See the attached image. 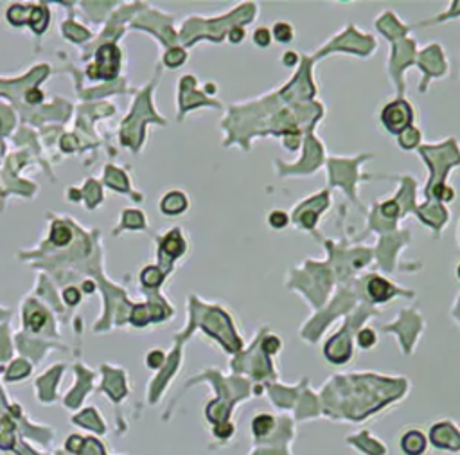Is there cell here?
Instances as JSON below:
<instances>
[{
    "instance_id": "1",
    "label": "cell",
    "mask_w": 460,
    "mask_h": 455,
    "mask_svg": "<svg viewBox=\"0 0 460 455\" xmlns=\"http://www.w3.org/2000/svg\"><path fill=\"white\" fill-rule=\"evenodd\" d=\"M412 117L410 113V108L405 105V103H392L385 108L383 112V121L387 124V128L392 131H399L401 128H405Z\"/></svg>"
},
{
    "instance_id": "2",
    "label": "cell",
    "mask_w": 460,
    "mask_h": 455,
    "mask_svg": "<svg viewBox=\"0 0 460 455\" xmlns=\"http://www.w3.org/2000/svg\"><path fill=\"white\" fill-rule=\"evenodd\" d=\"M117 63H119V53L113 45H105L97 53V67H99V76L103 77H113L117 74Z\"/></svg>"
},
{
    "instance_id": "3",
    "label": "cell",
    "mask_w": 460,
    "mask_h": 455,
    "mask_svg": "<svg viewBox=\"0 0 460 455\" xmlns=\"http://www.w3.org/2000/svg\"><path fill=\"white\" fill-rule=\"evenodd\" d=\"M401 448L407 455H421L426 448V439L419 430L408 432L401 439Z\"/></svg>"
},
{
    "instance_id": "4",
    "label": "cell",
    "mask_w": 460,
    "mask_h": 455,
    "mask_svg": "<svg viewBox=\"0 0 460 455\" xmlns=\"http://www.w3.org/2000/svg\"><path fill=\"white\" fill-rule=\"evenodd\" d=\"M369 293H371L376 301H381V299H387V297L392 293V286H390L385 279L374 277L369 283Z\"/></svg>"
},
{
    "instance_id": "5",
    "label": "cell",
    "mask_w": 460,
    "mask_h": 455,
    "mask_svg": "<svg viewBox=\"0 0 460 455\" xmlns=\"http://www.w3.org/2000/svg\"><path fill=\"white\" fill-rule=\"evenodd\" d=\"M183 207H185V198H183L180 193H171V195L167 196V198H164V201H162V209H164V213H180V211H183Z\"/></svg>"
},
{
    "instance_id": "6",
    "label": "cell",
    "mask_w": 460,
    "mask_h": 455,
    "mask_svg": "<svg viewBox=\"0 0 460 455\" xmlns=\"http://www.w3.org/2000/svg\"><path fill=\"white\" fill-rule=\"evenodd\" d=\"M252 428H254L255 436H265V434H268L273 428V418L266 416V414H261V416H257L254 419Z\"/></svg>"
},
{
    "instance_id": "7",
    "label": "cell",
    "mask_w": 460,
    "mask_h": 455,
    "mask_svg": "<svg viewBox=\"0 0 460 455\" xmlns=\"http://www.w3.org/2000/svg\"><path fill=\"white\" fill-rule=\"evenodd\" d=\"M31 25L36 33H41V31L47 27V11L41 9V7H36L33 11V18H31Z\"/></svg>"
},
{
    "instance_id": "8",
    "label": "cell",
    "mask_w": 460,
    "mask_h": 455,
    "mask_svg": "<svg viewBox=\"0 0 460 455\" xmlns=\"http://www.w3.org/2000/svg\"><path fill=\"white\" fill-rule=\"evenodd\" d=\"M164 248H165V252H169L171 255H180L182 254V250H183V243H182V239L175 234V236H169L167 239H165V243H164Z\"/></svg>"
},
{
    "instance_id": "9",
    "label": "cell",
    "mask_w": 460,
    "mask_h": 455,
    "mask_svg": "<svg viewBox=\"0 0 460 455\" xmlns=\"http://www.w3.org/2000/svg\"><path fill=\"white\" fill-rule=\"evenodd\" d=\"M71 237H72V234L67 227H63V225L54 227V231H53V241L54 243H58V245H65V243H69Z\"/></svg>"
},
{
    "instance_id": "10",
    "label": "cell",
    "mask_w": 460,
    "mask_h": 455,
    "mask_svg": "<svg viewBox=\"0 0 460 455\" xmlns=\"http://www.w3.org/2000/svg\"><path fill=\"white\" fill-rule=\"evenodd\" d=\"M358 342H360L361 347H371V346H374V342H376V335H374V331L363 329L360 333V337H358Z\"/></svg>"
},
{
    "instance_id": "11",
    "label": "cell",
    "mask_w": 460,
    "mask_h": 455,
    "mask_svg": "<svg viewBox=\"0 0 460 455\" xmlns=\"http://www.w3.org/2000/svg\"><path fill=\"white\" fill-rule=\"evenodd\" d=\"M275 36L279 41H288L291 38V27L288 24H277L275 25Z\"/></svg>"
},
{
    "instance_id": "12",
    "label": "cell",
    "mask_w": 460,
    "mask_h": 455,
    "mask_svg": "<svg viewBox=\"0 0 460 455\" xmlns=\"http://www.w3.org/2000/svg\"><path fill=\"white\" fill-rule=\"evenodd\" d=\"M142 281L146 284H159L160 283V272L159 270H155V268H149V270H146V272L142 273Z\"/></svg>"
},
{
    "instance_id": "13",
    "label": "cell",
    "mask_w": 460,
    "mask_h": 455,
    "mask_svg": "<svg viewBox=\"0 0 460 455\" xmlns=\"http://www.w3.org/2000/svg\"><path fill=\"white\" fill-rule=\"evenodd\" d=\"M270 223L273 225V227H277V229H279V227H284V225L288 223V218H286V214H284V213H279V211H277V213H273L270 216Z\"/></svg>"
},
{
    "instance_id": "14",
    "label": "cell",
    "mask_w": 460,
    "mask_h": 455,
    "mask_svg": "<svg viewBox=\"0 0 460 455\" xmlns=\"http://www.w3.org/2000/svg\"><path fill=\"white\" fill-rule=\"evenodd\" d=\"M255 41H257L259 45H263V47L268 45V43H270V33L266 29H259L255 33Z\"/></svg>"
},
{
    "instance_id": "15",
    "label": "cell",
    "mask_w": 460,
    "mask_h": 455,
    "mask_svg": "<svg viewBox=\"0 0 460 455\" xmlns=\"http://www.w3.org/2000/svg\"><path fill=\"white\" fill-rule=\"evenodd\" d=\"M65 299L69 304H76L77 301H79V293H77L76 288H69L65 291Z\"/></svg>"
},
{
    "instance_id": "16",
    "label": "cell",
    "mask_w": 460,
    "mask_h": 455,
    "mask_svg": "<svg viewBox=\"0 0 460 455\" xmlns=\"http://www.w3.org/2000/svg\"><path fill=\"white\" fill-rule=\"evenodd\" d=\"M43 322H45V317H43L41 313H36V315H33V317H31V326H33L35 329H40Z\"/></svg>"
},
{
    "instance_id": "17",
    "label": "cell",
    "mask_w": 460,
    "mask_h": 455,
    "mask_svg": "<svg viewBox=\"0 0 460 455\" xmlns=\"http://www.w3.org/2000/svg\"><path fill=\"white\" fill-rule=\"evenodd\" d=\"M383 213L387 214V216H390V218H392V216H395V214H397V205H395V203H387V205L383 207Z\"/></svg>"
},
{
    "instance_id": "18",
    "label": "cell",
    "mask_w": 460,
    "mask_h": 455,
    "mask_svg": "<svg viewBox=\"0 0 460 455\" xmlns=\"http://www.w3.org/2000/svg\"><path fill=\"white\" fill-rule=\"evenodd\" d=\"M157 353H159V351H155V355L149 356V360H148V362H149V365H153V367H155V365H157V362H159V364L162 362V355H157Z\"/></svg>"
},
{
    "instance_id": "19",
    "label": "cell",
    "mask_w": 460,
    "mask_h": 455,
    "mask_svg": "<svg viewBox=\"0 0 460 455\" xmlns=\"http://www.w3.org/2000/svg\"><path fill=\"white\" fill-rule=\"evenodd\" d=\"M241 38H243V31L241 29H237V31H234V33H232V40H234V41L241 40Z\"/></svg>"
},
{
    "instance_id": "20",
    "label": "cell",
    "mask_w": 460,
    "mask_h": 455,
    "mask_svg": "<svg viewBox=\"0 0 460 455\" xmlns=\"http://www.w3.org/2000/svg\"><path fill=\"white\" fill-rule=\"evenodd\" d=\"M459 273H460V270H459Z\"/></svg>"
}]
</instances>
